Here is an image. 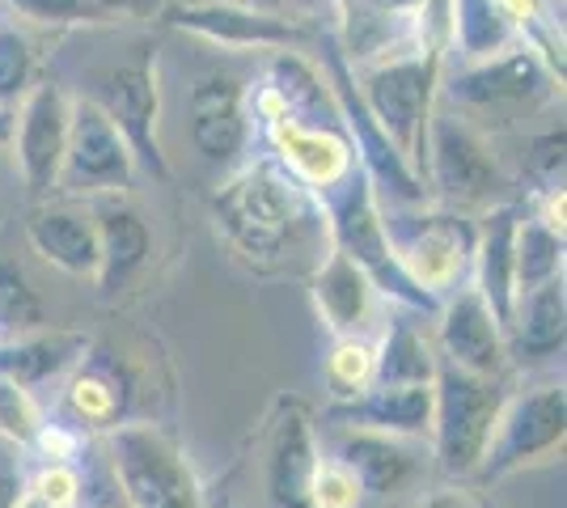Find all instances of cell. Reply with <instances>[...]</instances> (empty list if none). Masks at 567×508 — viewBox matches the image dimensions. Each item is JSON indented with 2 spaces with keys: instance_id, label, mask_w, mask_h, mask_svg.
<instances>
[{
  "instance_id": "obj_1",
  "label": "cell",
  "mask_w": 567,
  "mask_h": 508,
  "mask_svg": "<svg viewBox=\"0 0 567 508\" xmlns=\"http://www.w3.org/2000/svg\"><path fill=\"white\" fill-rule=\"evenodd\" d=\"M436 81H441V43H427V48H415L394 60L369 64L355 85L369 115L381 123V132L394 141L411 169L424 166Z\"/></svg>"
},
{
  "instance_id": "obj_2",
  "label": "cell",
  "mask_w": 567,
  "mask_h": 508,
  "mask_svg": "<svg viewBox=\"0 0 567 508\" xmlns=\"http://www.w3.org/2000/svg\"><path fill=\"white\" fill-rule=\"evenodd\" d=\"M327 212H331V238L334 246L352 259L373 289H385L402 305L415 310H436V297H427L406 271H402L394 246L385 238V220H381L378 195H373V178L360 166L343 183H334L327 195Z\"/></svg>"
},
{
  "instance_id": "obj_3",
  "label": "cell",
  "mask_w": 567,
  "mask_h": 508,
  "mask_svg": "<svg viewBox=\"0 0 567 508\" xmlns=\"http://www.w3.org/2000/svg\"><path fill=\"white\" fill-rule=\"evenodd\" d=\"M504 407V390L496 377H478L471 369H457L436 356L432 373V433L436 458L450 479H466L478 470L483 449L492 440L496 415Z\"/></svg>"
},
{
  "instance_id": "obj_4",
  "label": "cell",
  "mask_w": 567,
  "mask_h": 508,
  "mask_svg": "<svg viewBox=\"0 0 567 508\" xmlns=\"http://www.w3.org/2000/svg\"><path fill=\"white\" fill-rule=\"evenodd\" d=\"M216 217L246 255L271 259L288 246L297 220L306 217V187L271 162H259L220 187Z\"/></svg>"
},
{
  "instance_id": "obj_5",
  "label": "cell",
  "mask_w": 567,
  "mask_h": 508,
  "mask_svg": "<svg viewBox=\"0 0 567 508\" xmlns=\"http://www.w3.org/2000/svg\"><path fill=\"white\" fill-rule=\"evenodd\" d=\"M111 462L127 508H204L178 440L153 424H115Z\"/></svg>"
},
{
  "instance_id": "obj_6",
  "label": "cell",
  "mask_w": 567,
  "mask_h": 508,
  "mask_svg": "<svg viewBox=\"0 0 567 508\" xmlns=\"http://www.w3.org/2000/svg\"><path fill=\"white\" fill-rule=\"evenodd\" d=\"M567 433V398L559 386H543L504 398V407L496 415L492 440L483 449L478 475L483 479H499L508 470H517L525 462H538L546 454H555L564 445Z\"/></svg>"
},
{
  "instance_id": "obj_7",
  "label": "cell",
  "mask_w": 567,
  "mask_h": 508,
  "mask_svg": "<svg viewBox=\"0 0 567 508\" xmlns=\"http://www.w3.org/2000/svg\"><path fill=\"white\" fill-rule=\"evenodd\" d=\"M136 174V157L127 141L118 136L111 115L81 97L69 106V141H64V162H60V178L55 187L64 191H94L111 195L123 191Z\"/></svg>"
},
{
  "instance_id": "obj_8",
  "label": "cell",
  "mask_w": 567,
  "mask_h": 508,
  "mask_svg": "<svg viewBox=\"0 0 567 508\" xmlns=\"http://www.w3.org/2000/svg\"><path fill=\"white\" fill-rule=\"evenodd\" d=\"M385 238L402 271L427 292H450L474 259V229L462 217H399L385 220Z\"/></svg>"
},
{
  "instance_id": "obj_9",
  "label": "cell",
  "mask_w": 567,
  "mask_h": 508,
  "mask_svg": "<svg viewBox=\"0 0 567 508\" xmlns=\"http://www.w3.org/2000/svg\"><path fill=\"white\" fill-rule=\"evenodd\" d=\"M327 69H331L334 111H339V120L348 123V132H352L355 153H360V169H364L369 178L385 183L390 191L399 195L402 204L424 199L420 174H415V169H411V162H406L399 148H394V141L381 132V123L369 115V106H364V97H360V90H355V81H352V73H348V64H343L339 48L327 51Z\"/></svg>"
},
{
  "instance_id": "obj_10",
  "label": "cell",
  "mask_w": 567,
  "mask_h": 508,
  "mask_svg": "<svg viewBox=\"0 0 567 508\" xmlns=\"http://www.w3.org/2000/svg\"><path fill=\"white\" fill-rule=\"evenodd\" d=\"M111 123L118 127V136L127 141L132 157L144 162V169L153 178H169V166L157 145V111H162V97H157V73H153V60L144 55L136 64H118L111 73H102V102H97Z\"/></svg>"
},
{
  "instance_id": "obj_11",
  "label": "cell",
  "mask_w": 567,
  "mask_h": 508,
  "mask_svg": "<svg viewBox=\"0 0 567 508\" xmlns=\"http://www.w3.org/2000/svg\"><path fill=\"white\" fill-rule=\"evenodd\" d=\"M339 9H343V51L360 69L427 48V0H339Z\"/></svg>"
},
{
  "instance_id": "obj_12",
  "label": "cell",
  "mask_w": 567,
  "mask_h": 508,
  "mask_svg": "<svg viewBox=\"0 0 567 508\" xmlns=\"http://www.w3.org/2000/svg\"><path fill=\"white\" fill-rule=\"evenodd\" d=\"M424 166H432V178L445 199L457 204H478L499 187V169L483 136L457 115H436L427 123Z\"/></svg>"
},
{
  "instance_id": "obj_13",
  "label": "cell",
  "mask_w": 567,
  "mask_h": 508,
  "mask_svg": "<svg viewBox=\"0 0 567 508\" xmlns=\"http://www.w3.org/2000/svg\"><path fill=\"white\" fill-rule=\"evenodd\" d=\"M169 22L229 51H288L306 43V30L292 18L246 4H178L169 9Z\"/></svg>"
},
{
  "instance_id": "obj_14",
  "label": "cell",
  "mask_w": 567,
  "mask_h": 508,
  "mask_svg": "<svg viewBox=\"0 0 567 508\" xmlns=\"http://www.w3.org/2000/svg\"><path fill=\"white\" fill-rule=\"evenodd\" d=\"M546 94H550V73L534 48L499 51L450 81V97L466 111H508V106H529Z\"/></svg>"
},
{
  "instance_id": "obj_15",
  "label": "cell",
  "mask_w": 567,
  "mask_h": 508,
  "mask_svg": "<svg viewBox=\"0 0 567 508\" xmlns=\"http://www.w3.org/2000/svg\"><path fill=\"white\" fill-rule=\"evenodd\" d=\"M69 97L64 90L48 81L25 97L22 115L13 123V145H18V166L30 195H48L60 178L64 162V141H69Z\"/></svg>"
},
{
  "instance_id": "obj_16",
  "label": "cell",
  "mask_w": 567,
  "mask_h": 508,
  "mask_svg": "<svg viewBox=\"0 0 567 508\" xmlns=\"http://www.w3.org/2000/svg\"><path fill=\"white\" fill-rule=\"evenodd\" d=\"M318 440L309 428V412L288 398L280 403V415L271 419L267 436V496L276 508H313L309 505V484L318 470Z\"/></svg>"
},
{
  "instance_id": "obj_17",
  "label": "cell",
  "mask_w": 567,
  "mask_h": 508,
  "mask_svg": "<svg viewBox=\"0 0 567 508\" xmlns=\"http://www.w3.org/2000/svg\"><path fill=\"white\" fill-rule=\"evenodd\" d=\"M441 356L478 377H496L504 369V326L474 284L457 289V297H450L441 314Z\"/></svg>"
},
{
  "instance_id": "obj_18",
  "label": "cell",
  "mask_w": 567,
  "mask_h": 508,
  "mask_svg": "<svg viewBox=\"0 0 567 508\" xmlns=\"http://www.w3.org/2000/svg\"><path fill=\"white\" fill-rule=\"evenodd\" d=\"M267 136H271V148L280 153L288 174L313 191H331L355 166L352 148L327 127H306V123H292L280 115V120H267Z\"/></svg>"
},
{
  "instance_id": "obj_19",
  "label": "cell",
  "mask_w": 567,
  "mask_h": 508,
  "mask_svg": "<svg viewBox=\"0 0 567 508\" xmlns=\"http://www.w3.org/2000/svg\"><path fill=\"white\" fill-rule=\"evenodd\" d=\"M474 267L487 310L508 331L517 310V208H492L483 229L474 234Z\"/></svg>"
},
{
  "instance_id": "obj_20",
  "label": "cell",
  "mask_w": 567,
  "mask_h": 508,
  "mask_svg": "<svg viewBox=\"0 0 567 508\" xmlns=\"http://www.w3.org/2000/svg\"><path fill=\"white\" fill-rule=\"evenodd\" d=\"M190 136L195 148L213 162H234L246 145L241 90L229 76H204L190 94Z\"/></svg>"
},
{
  "instance_id": "obj_21",
  "label": "cell",
  "mask_w": 567,
  "mask_h": 508,
  "mask_svg": "<svg viewBox=\"0 0 567 508\" xmlns=\"http://www.w3.org/2000/svg\"><path fill=\"white\" fill-rule=\"evenodd\" d=\"M30 246L69 276H97L102 250H97V225L90 208H39L30 225Z\"/></svg>"
},
{
  "instance_id": "obj_22",
  "label": "cell",
  "mask_w": 567,
  "mask_h": 508,
  "mask_svg": "<svg viewBox=\"0 0 567 508\" xmlns=\"http://www.w3.org/2000/svg\"><path fill=\"white\" fill-rule=\"evenodd\" d=\"M334 419H352L355 428L390 436H420L432 428V382L415 386H369L352 403L334 407Z\"/></svg>"
},
{
  "instance_id": "obj_23",
  "label": "cell",
  "mask_w": 567,
  "mask_h": 508,
  "mask_svg": "<svg viewBox=\"0 0 567 508\" xmlns=\"http://www.w3.org/2000/svg\"><path fill=\"white\" fill-rule=\"evenodd\" d=\"M313 297H318V310L327 314V326L343 339H355L373 318V284L339 246L327 255V263L318 267Z\"/></svg>"
},
{
  "instance_id": "obj_24",
  "label": "cell",
  "mask_w": 567,
  "mask_h": 508,
  "mask_svg": "<svg viewBox=\"0 0 567 508\" xmlns=\"http://www.w3.org/2000/svg\"><path fill=\"white\" fill-rule=\"evenodd\" d=\"M94 225H97V250H102L97 284L102 289H115V284H123L144 263V255H148V229H144V220L123 199H97Z\"/></svg>"
},
{
  "instance_id": "obj_25",
  "label": "cell",
  "mask_w": 567,
  "mask_h": 508,
  "mask_svg": "<svg viewBox=\"0 0 567 508\" xmlns=\"http://www.w3.org/2000/svg\"><path fill=\"white\" fill-rule=\"evenodd\" d=\"M339 462L355 475L360 491H394L415 470V458L402 436L369 433V428H355L339 440Z\"/></svg>"
},
{
  "instance_id": "obj_26",
  "label": "cell",
  "mask_w": 567,
  "mask_h": 508,
  "mask_svg": "<svg viewBox=\"0 0 567 508\" xmlns=\"http://www.w3.org/2000/svg\"><path fill=\"white\" fill-rule=\"evenodd\" d=\"M90 339L72 335V331H51V335H30L22 343L0 348V377L18 382V386H34L48 382L55 373H64L69 364L85 361Z\"/></svg>"
},
{
  "instance_id": "obj_27",
  "label": "cell",
  "mask_w": 567,
  "mask_h": 508,
  "mask_svg": "<svg viewBox=\"0 0 567 508\" xmlns=\"http://www.w3.org/2000/svg\"><path fill=\"white\" fill-rule=\"evenodd\" d=\"M450 30L471 64L508 51L517 39V22L508 18L504 0H450Z\"/></svg>"
},
{
  "instance_id": "obj_28",
  "label": "cell",
  "mask_w": 567,
  "mask_h": 508,
  "mask_svg": "<svg viewBox=\"0 0 567 508\" xmlns=\"http://www.w3.org/2000/svg\"><path fill=\"white\" fill-rule=\"evenodd\" d=\"M564 280H546L538 289L520 292L517 310H513V335L517 352L525 356H550L555 348H564Z\"/></svg>"
},
{
  "instance_id": "obj_29",
  "label": "cell",
  "mask_w": 567,
  "mask_h": 508,
  "mask_svg": "<svg viewBox=\"0 0 567 508\" xmlns=\"http://www.w3.org/2000/svg\"><path fill=\"white\" fill-rule=\"evenodd\" d=\"M436 373V356H432V343H427L415 322H390L385 343L378 352V377L373 386H415V382H432Z\"/></svg>"
},
{
  "instance_id": "obj_30",
  "label": "cell",
  "mask_w": 567,
  "mask_h": 508,
  "mask_svg": "<svg viewBox=\"0 0 567 508\" xmlns=\"http://www.w3.org/2000/svg\"><path fill=\"white\" fill-rule=\"evenodd\" d=\"M559 267H564V229L546 225L543 217L517 220V297L546 280H559Z\"/></svg>"
},
{
  "instance_id": "obj_31",
  "label": "cell",
  "mask_w": 567,
  "mask_h": 508,
  "mask_svg": "<svg viewBox=\"0 0 567 508\" xmlns=\"http://www.w3.org/2000/svg\"><path fill=\"white\" fill-rule=\"evenodd\" d=\"M69 403L85 424H111L115 428L118 412H123V386H118L106 369H85L72 382Z\"/></svg>"
},
{
  "instance_id": "obj_32",
  "label": "cell",
  "mask_w": 567,
  "mask_h": 508,
  "mask_svg": "<svg viewBox=\"0 0 567 508\" xmlns=\"http://www.w3.org/2000/svg\"><path fill=\"white\" fill-rule=\"evenodd\" d=\"M0 326H13V331L43 326V301L30 289V280L18 263H0Z\"/></svg>"
},
{
  "instance_id": "obj_33",
  "label": "cell",
  "mask_w": 567,
  "mask_h": 508,
  "mask_svg": "<svg viewBox=\"0 0 567 508\" xmlns=\"http://www.w3.org/2000/svg\"><path fill=\"white\" fill-rule=\"evenodd\" d=\"M327 377H331V386L339 394L355 398V394H364V390L373 386V377H378V352L364 339H343L331 352V361H327Z\"/></svg>"
},
{
  "instance_id": "obj_34",
  "label": "cell",
  "mask_w": 567,
  "mask_h": 508,
  "mask_svg": "<svg viewBox=\"0 0 567 508\" xmlns=\"http://www.w3.org/2000/svg\"><path fill=\"white\" fill-rule=\"evenodd\" d=\"M39 428H43V415H39V403L30 398V390L0 377V436L13 445H30Z\"/></svg>"
},
{
  "instance_id": "obj_35",
  "label": "cell",
  "mask_w": 567,
  "mask_h": 508,
  "mask_svg": "<svg viewBox=\"0 0 567 508\" xmlns=\"http://www.w3.org/2000/svg\"><path fill=\"white\" fill-rule=\"evenodd\" d=\"M360 484H355V475L343 466L339 458L331 462H318V470H313V484H309V505L313 508H355L360 505Z\"/></svg>"
},
{
  "instance_id": "obj_36",
  "label": "cell",
  "mask_w": 567,
  "mask_h": 508,
  "mask_svg": "<svg viewBox=\"0 0 567 508\" xmlns=\"http://www.w3.org/2000/svg\"><path fill=\"white\" fill-rule=\"evenodd\" d=\"M22 18L30 22H43V25H94L106 22V13L90 4V0H9Z\"/></svg>"
},
{
  "instance_id": "obj_37",
  "label": "cell",
  "mask_w": 567,
  "mask_h": 508,
  "mask_svg": "<svg viewBox=\"0 0 567 508\" xmlns=\"http://www.w3.org/2000/svg\"><path fill=\"white\" fill-rule=\"evenodd\" d=\"M30 81V48L22 34L0 30V102H13Z\"/></svg>"
},
{
  "instance_id": "obj_38",
  "label": "cell",
  "mask_w": 567,
  "mask_h": 508,
  "mask_svg": "<svg viewBox=\"0 0 567 508\" xmlns=\"http://www.w3.org/2000/svg\"><path fill=\"white\" fill-rule=\"evenodd\" d=\"M30 496H34V500H43L48 508H76L81 505V479H76V470H72V466L51 462L48 470L34 479Z\"/></svg>"
},
{
  "instance_id": "obj_39",
  "label": "cell",
  "mask_w": 567,
  "mask_h": 508,
  "mask_svg": "<svg viewBox=\"0 0 567 508\" xmlns=\"http://www.w3.org/2000/svg\"><path fill=\"white\" fill-rule=\"evenodd\" d=\"M22 500V466H18V449L13 440L0 436V508H18Z\"/></svg>"
},
{
  "instance_id": "obj_40",
  "label": "cell",
  "mask_w": 567,
  "mask_h": 508,
  "mask_svg": "<svg viewBox=\"0 0 567 508\" xmlns=\"http://www.w3.org/2000/svg\"><path fill=\"white\" fill-rule=\"evenodd\" d=\"M534 166L543 169L546 178H564V127L534 141Z\"/></svg>"
},
{
  "instance_id": "obj_41",
  "label": "cell",
  "mask_w": 567,
  "mask_h": 508,
  "mask_svg": "<svg viewBox=\"0 0 567 508\" xmlns=\"http://www.w3.org/2000/svg\"><path fill=\"white\" fill-rule=\"evenodd\" d=\"M420 508H483V505L474 500L471 491H462V487H441L427 500H420Z\"/></svg>"
},
{
  "instance_id": "obj_42",
  "label": "cell",
  "mask_w": 567,
  "mask_h": 508,
  "mask_svg": "<svg viewBox=\"0 0 567 508\" xmlns=\"http://www.w3.org/2000/svg\"><path fill=\"white\" fill-rule=\"evenodd\" d=\"M187 4H208V0H187ZM213 4H246V9H271V13H280L284 0H213Z\"/></svg>"
},
{
  "instance_id": "obj_43",
  "label": "cell",
  "mask_w": 567,
  "mask_h": 508,
  "mask_svg": "<svg viewBox=\"0 0 567 508\" xmlns=\"http://www.w3.org/2000/svg\"><path fill=\"white\" fill-rule=\"evenodd\" d=\"M9 136H13V115H9V111H0V145H4Z\"/></svg>"
},
{
  "instance_id": "obj_44",
  "label": "cell",
  "mask_w": 567,
  "mask_h": 508,
  "mask_svg": "<svg viewBox=\"0 0 567 508\" xmlns=\"http://www.w3.org/2000/svg\"><path fill=\"white\" fill-rule=\"evenodd\" d=\"M90 4H97V9H102V13H111V9H127V4H132V0H90Z\"/></svg>"
},
{
  "instance_id": "obj_45",
  "label": "cell",
  "mask_w": 567,
  "mask_h": 508,
  "mask_svg": "<svg viewBox=\"0 0 567 508\" xmlns=\"http://www.w3.org/2000/svg\"><path fill=\"white\" fill-rule=\"evenodd\" d=\"M288 4H297V9H313V4H322V0H288Z\"/></svg>"
},
{
  "instance_id": "obj_46",
  "label": "cell",
  "mask_w": 567,
  "mask_h": 508,
  "mask_svg": "<svg viewBox=\"0 0 567 508\" xmlns=\"http://www.w3.org/2000/svg\"><path fill=\"white\" fill-rule=\"evenodd\" d=\"M90 508H118V505H90Z\"/></svg>"
},
{
  "instance_id": "obj_47",
  "label": "cell",
  "mask_w": 567,
  "mask_h": 508,
  "mask_svg": "<svg viewBox=\"0 0 567 508\" xmlns=\"http://www.w3.org/2000/svg\"><path fill=\"white\" fill-rule=\"evenodd\" d=\"M225 508H234V505H225Z\"/></svg>"
}]
</instances>
